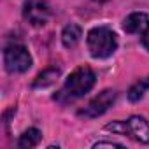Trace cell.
<instances>
[{
  "instance_id": "6da1fadb",
  "label": "cell",
  "mask_w": 149,
  "mask_h": 149,
  "mask_svg": "<svg viewBox=\"0 0 149 149\" xmlns=\"http://www.w3.org/2000/svg\"><path fill=\"white\" fill-rule=\"evenodd\" d=\"M95 72L90 67H79L76 68L70 76L65 79L63 86L56 91L54 100L60 104H70L74 100H77L81 97H84L93 86H95Z\"/></svg>"
},
{
  "instance_id": "7a4b0ae2",
  "label": "cell",
  "mask_w": 149,
  "mask_h": 149,
  "mask_svg": "<svg viewBox=\"0 0 149 149\" xmlns=\"http://www.w3.org/2000/svg\"><path fill=\"white\" fill-rule=\"evenodd\" d=\"M90 54L93 58H109L118 49V37L107 26H95L86 37Z\"/></svg>"
},
{
  "instance_id": "3957f363",
  "label": "cell",
  "mask_w": 149,
  "mask_h": 149,
  "mask_svg": "<svg viewBox=\"0 0 149 149\" xmlns=\"http://www.w3.org/2000/svg\"><path fill=\"white\" fill-rule=\"evenodd\" d=\"M105 130L119 135H128L140 144H149V123L140 116H132L126 121H112L105 126Z\"/></svg>"
},
{
  "instance_id": "277c9868",
  "label": "cell",
  "mask_w": 149,
  "mask_h": 149,
  "mask_svg": "<svg viewBox=\"0 0 149 149\" xmlns=\"http://www.w3.org/2000/svg\"><path fill=\"white\" fill-rule=\"evenodd\" d=\"M4 65L11 74H23L32 67V56L21 44H9L4 49Z\"/></svg>"
},
{
  "instance_id": "5b68a950",
  "label": "cell",
  "mask_w": 149,
  "mask_h": 149,
  "mask_svg": "<svg viewBox=\"0 0 149 149\" xmlns=\"http://www.w3.org/2000/svg\"><path fill=\"white\" fill-rule=\"evenodd\" d=\"M116 98H118V93L114 90H104L93 100H90V104L84 109L79 111V116L81 118H86V119L98 118V116H102L104 112L109 111V107L116 102Z\"/></svg>"
},
{
  "instance_id": "8992f818",
  "label": "cell",
  "mask_w": 149,
  "mask_h": 149,
  "mask_svg": "<svg viewBox=\"0 0 149 149\" xmlns=\"http://www.w3.org/2000/svg\"><path fill=\"white\" fill-rule=\"evenodd\" d=\"M23 18L32 26H44L51 18V9L46 0H28L23 6Z\"/></svg>"
},
{
  "instance_id": "52a82bcc",
  "label": "cell",
  "mask_w": 149,
  "mask_h": 149,
  "mask_svg": "<svg viewBox=\"0 0 149 149\" xmlns=\"http://www.w3.org/2000/svg\"><path fill=\"white\" fill-rule=\"evenodd\" d=\"M123 28H125L126 33H139V35H142L146 30H149V14H146V13H133V14H130L125 19Z\"/></svg>"
},
{
  "instance_id": "ba28073f",
  "label": "cell",
  "mask_w": 149,
  "mask_h": 149,
  "mask_svg": "<svg viewBox=\"0 0 149 149\" xmlns=\"http://www.w3.org/2000/svg\"><path fill=\"white\" fill-rule=\"evenodd\" d=\"M81 37H83V30H81V26L76 25V23L67 25V26L63 28V32H61V42H63L65 47H74V46H77V42L81 40Z\"/></svg>"
},
{
  "instance_id": "9c48e42d",
  "label": "cell",
  "mask_w": 149,
  "mask_h": 149,
  "mask_svg": "<svg viewBox=\"0 0 149 149\" xmlns=\"http://www.w3.org/2000/svg\"><path fill=\"white\" fill-rule=\"evenodd\" d=\"M40 137H42V133H40L37 128H28V130L23 132V135L18 139L16 146H18L19 149H32V147L39 146Z\"/></svg>"
},
{
  "instance_id": "30bf717a",
  "label": "cell",
  "mask_w": 149,
  "mask_h": 149,
  "mask_svg": "<svg viewBox=\"0 0 149 149\" xmlns=\"http://www.w3.org/2000/svg\"><path fill=\"white\" fill-rule=\"evenodd\" d=\"M60 76V68H46L42 74H39L37 76V79H35V83H33V88H46V86H51L54 81H56V77Z\"/></svg>"
},
{
  "instance_id": "8fae6325",
  "label": "cell",
  "mask_w": 149,
  "mask_h": 149,
  "mask_svg": "<svg viewBox=\"0 0 149 149\" xmlns=\"http://www.w3.org/2000/svg\"><path fill=\"white\" fill-rule=\"evenodd\" d=\"M147 90H149V77H144V79L137 81V83L130 88V91H128V98H130V102H137V100H140Z\"/></svg>"
},
{
  "instance_id": "7c38bea8",
  "label": "cell",
  "mask_w": 149,
  "mask_h": 149,
  "mask_svg": "<svg viewBox=\"0 0 149 149\" xmlns=\"http://www.w3.org/2000/svg\"><path fill=\"white\" fill-rule=\"evenodd\" d=\"M93 147L98 149V147H123V146L121 144H116V142H97Z\"/></svg>"
},
{
  "instance_id": "4fadbf2b",
  "label": "cell",
  "mask_w": 149,
  "mask_h": 149,
  "mask_svg": "<svg viewBox=\"0 0 149 149\" xmlns=\"http://www.w3.org/2000/svg\"><path fill=\"white\" fill-rule=\"evenodd\" d=\"M140 39H142V46L149 51V30H146V32L142 33V37H140Z\"/></svg>"
}]
</instances>
